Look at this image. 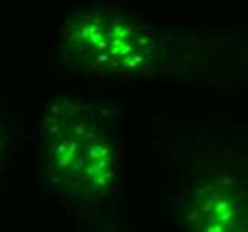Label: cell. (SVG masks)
Returning a JSON list of instances; mask_svg holds the SVG:
<instances>
[{"instance_id": "obj_1", "label": "cell", "mask_w": 248, "mask_h": 232, "mask_svg": "<svg viewBox=\"0 0 248 232\" xmlns=\"http://www.w3.org/2000/svg\"><path fill=\"white\" fill-rule=\"evenodd\" d=\"M64 61L89 77L148 81L161 75L229 77L220 71L214 45H198L157 30L107 4L77 7L64 18L59 41Z\"/></svg>"}, {"instance_id": "obj_2", "label": "cell", "mask_w": 248, "mask_h": 232, "mask_svg": "<svg viewBox=\"0 0 248 232\" xmlns=\"http://www.w3.org/2000/svg\"><path fill=\"white\" fill-rule=\"evenodd\" d=\"M122 113L100 95H61L36 129V173L48 191L82 205L112 200L123 180Z\"/></svg>"}, {"instance_id": "obj_3", "label": "cell", "mask_w": 248, "mask_h": 232, "mask_svg": "<svg viewBox=\"0 0 248 232\" xmlns=\"http://www.w3.org/2000/svg\"><path fill=\"white\" fill-rule=\"evenodd\" d=\"M166 198L177 232H248V129H202L175 145Z\"/></svg>"}, {"instance_id": "obj_4", "label": "cell", "mask_w": 248, "mask_h": 232, "mask_svg": "<svg viewBox=\"0 0 248 232\" xmlns=\"http://www.w3.org/2000/svg\"><path fill=\"white\" fill-rule=\"evenodd\" d=\"M0 132H2V127H0ZM2 155H4V141L0 137V159H2Z\"/></svg>"}]
</instances>
